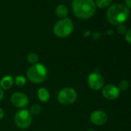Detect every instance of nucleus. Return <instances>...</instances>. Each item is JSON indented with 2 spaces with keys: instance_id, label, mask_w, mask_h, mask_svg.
Here are the masks:
<instances>
[{
  "instance_id": "nucleus-1",
  "label": "nucleus",
  "mask_w": 131,
  "mask_h": 131,
  "mask_svg": "<svg viewBox=\"0 0 131 131\" xmlns=\"http://www.w3.org/2000/svg\"><path fill=\"white\" fill-rule=\"evenodd\" d=\"M129 16L128 8L120 3L114 4L108 9L106 12L107 21L113 26H119L125 23Z\"/></svg>"
},
{
  "instance_id": "nucleus-2",
  "label": "nucleus",
  "mask_w": 131,
  "mask_h": 131,
  "mask_svg": "<svg viewBox=\"0 0 131 131\" xmlns=\"http://www.w3.org/2000/svg\"><path fill=\"white\" fill-rule=\"evenodd\" d=\"M96 7L93 0H73V13L81 19L90 18L96 12Z\"/></svg>"
},
{
  "instance_id": "nucleus-3",
  "label": "nucleus",
  "mask_w": 131,
  "mask_h": 131,
  "mask_svg": "<svg viewBox=\"0 0 131 131\" xmlns=\"http://www.w3.org/2000/svg\"><path fill=\"white\" fill-rule=\"evenodd\" d=\"M48 76V71L46 67L41 63H36L32 65L27 71L28 80L34 83L39 84L43 83Z\"/></svg>"
},
{
  "instance_id": "nucleus-4",
  "label": "nucleus",
  "mask_w": 131,
  "mask_h": 131,
  "mask_svg": "<svg viewBox=\"0 0 131 131\" xmlns=\"http://www.w3.org/2000/svg\"><path fill=\"white\" fill-rule=\"evenodd\" d=\"M74 25L73 21L69 18H64L59 20L53 27L54 34L59 38H66L71 35L73 32Z\"/></svg>"
},
{
  "instance_id": "nucleus-5",
  "label": "nucleus",
  "mask_w": 131,
  "mask_h": 131,
  "mask_svg": "<svg viewBox=\"0 0 131 131\" xmlns=\"http://www.w3.org/2000/svg\"><path fill=\"white\" fill-rule=\"evenodd\" d=\"M77 98V91L72 87H65L62 89L57 95L59 103L63 106H69L73 104Z\"/></svg>"
},
{
  "instance_id": "nucleus-6",
  "label": "nucleus",
  "mask_w": 131,
  "mask_h": 131,
  "mask_svg": "<svg viewBox=\"0 0 131 131\" xmlns=\"http://www.w3.org/2000/svg\"><path fill=\"white\" fill-rule=\"evenodd\" d=\"M14 121L17 127L22 129H27L30 126L32 117L29 110L26 109H22L16 112L14 117Z\"/></svg>"
},
{
  "instance_id": "nucleus-7",
  "label": "nucleus",
  "mask_w": 131,
  "mask_h": 131,
  "mask_svg": "<svg viewBox=\"0 0 131 131\" xmlns=\"http://www.w3.org/2000/svg\"><path fill=\"white\" fill-rule=\"evenodd\" d=\"M10 101L14 106L20 109L25 108L26 106H28L29 102L28 96L22 92L14 93L10 97Z\"/></svg>"
},
{
  "instance_id": "nucleus-8",
  "label": "nucleus",
  "mask_w": 131,
  "mask_h": 131,
  "mask_svg": "<svg viewBox=\"0 0 131 131\" xmlns=\"http://www.w3.org/2000/svg\"><path fill=\"white\" fill-rule=\"evenodd\" d=\"M87 83L89 86L93 90H99L103 87V77L98 73H92L89 75Z\"/></svg>"
},
{
  "instance_id": "nucleus-9",
  "label": "nucleus",
  "mask_w": 131,
  "mask_h": 131,
  "mask_svg": "<svg viewBox=\"0 0 131 131\" xmlns=\"http://www.w3.org/2000/svg\"><path fill=\"white\" fill-rule=\"evenodd\" d=\"M102 94L106 99L110 100H114L119 96L120 91L115 85L108 84L103 87Z\"/></svg>"
},
{
  "instance_id": "nucleus-10",
  "label": "nucleus",
  "mask_w": 131,
  "mask_h": 131,
  "mask_svg": "<svg viewBox=\"0 0 131 131\" xmlns=\"http://www.w3.org/2000/svg\"><path fill=\"white\" fill-rule=\"evenodd\" d=\"M107 119H108V116L103 110H95L92 112V113L90 114V121L96 126L103 125L104 123H106Z\"/></svg>"
},
{
  "instance_id": "nucleus-11",
  "label": "nucleus",
  "mask_w": 131,
  "mask_h": 131,
  "mask_svg": "<svg viewBox=\"0 0 131 131\" xmlns=\"http://www.w3.org/2000/svg\"><path fill=\"white\" fill-rule=\"evenodd\" d=\"M14 83V79L12 76L7 75L2 78L0 80V87L3 90H9L10 89Z\"/></svg>"
},
{
  "instance_id": "nucleus-12",
  "label": "nucleus",
  "mask_w": 131,
  "mask_h": 131,
  "mask_svg": "<svg viewBox=\"0 0 131 131\" xmlns=\"http://www.w3.org/2000/svg\"><path fill=\"white\" fill-rule=\"evenodd\" d=\"M38 98L39 100L42 102V103H46L49 101V97H50V93L49 92V90L45 88V87H41L38 90Z\"/></svg>"
},
{
  "instance_id": "nucleus-13",
  "label": "nucleus",
  "mask_w": 131,
  "mask_h": 131,
  "mask_svg": "<svg viewBox=\"0 0 131 131\" xmlns=\"http://www.w3.org/2000/svg\"><path fill=\"white\" fill-rule=\"evenodd\" d=\"M55 13H56V15L59 18L64 19V18H67V16H68L69 11H68V8L67 7V6H65L63 4H60L56 8Z\"/></svg>"
},
{
  "instance_id": "nucleus-14",
  "label": "nucleus",
  "mask_w": 131,
  "mask_h": 131,
  "mask_svg": "<svg viewBox=\"0 0 131 131\" xmlns=\"http://www.w3.org/2000/svg\"><path fill=\"white\" fill-rule=\"evenodd\" d=\"M112 1L113 0H96L95 4L96 6H98L100 9H105L111 5Z\"/></svg>"
},
{
  "instance_id": "nucleus-15",
  "label": "nucleus",
  "mask_w": 131,
  "mask_h": 131,
  "mask_svg": "<svg viewBox=\"0 0 131 131\" xmlns=\"http://www.w3.org/2000/svg\"><path fill=\"white\" fill-rule=\"evenodd\" d=\"M27 61L32 65L36 64L39 62V56L35 52H30L27 56Z\"/></svg>"
},
{
  "instance_id": "nucleus-16",
  "label": "nucleus",
  "mask_w": 131,
  "mask_h": 131,
  "mask_svg": "<svg viewBox=\"0 0 131 131\" xmlns=\"http://www.w3.org/2000/svg\"><path fill=\"white\" fill-rule=\"evenodd\" d=\"M14 83L18 86H23L26 83V79L23 76H17L14 78Z\"/></svg>"
},
{
  "instance_id": "nucleus-17",
  "label": "nucleus",
  "mask_w": 131,
  "mask_h": 131,
  "mask_svg": "<svg viewBox=\"0 0 131 131\" xmlns=\"http://www.w3.org/2000/svg\"><path fill=\"white\" fill-rule=\"evenodd\" d=\"M42 111V106L39 104H33L30 108V113L33 115H38Z\"/></svg>"
},
{
  "instance_id": "nucleus-18",
  "label": "nucleus",
  "mask_w": 131,
  "mask_h": 131,
  "mask_svg": "<svg viewBox=\"0 0 131 131\" xmlns=\"http://www.w3.org/2000/svg\"><path fill=\"white\" fill-rule=\"evenodd\" d=\"M129 82L126 80H122L121 82H119V86H118V89L119 90V91H125L128 88H129Z\"/></svg>"
},
{
  "instance_id": "nucleus-19",
  "label": "nucleus",
  "mask_w": 131,
  "mask_h": 131,
  "mask_svg": "<svg viewBox=\"0 0 131 131\" xmlns=\"http://www.w3.org/2000/svg\"><path fill=\"white\" fill-rule=\"evenodd\" d=\"M117 32H118L119 34H125L126 32V26H125L124 25H123V24L117 26Z\"/></svg>"
},
{
  "instance_id": "nucleus-20",
  "label": "nucleus",
  "mask_w": 131,
  "mask_h": 131,
  "mask_svg": "<svg viewBox=\"0 0 131 131\" xmlns=\"http://www.w3.org/2000/svg\"><path fill=\"white\" fill-rule=\"evenodd\" d=\"M125 39L128 43L131 44V29H128L126 32V33H125Z\"/></svg>"
},
{
  "instance_id": "nucleus-21",
  "label": "nucleus",
  "mask_w": 131,
  "mask_h": 131,
  "mask_svg": "<svg viewBox=\"0 0 131 131\" xmlns=\"http://www.w3.org/2000/svg\"><path fill=\"white\" fill-rule=\"evenodd\" d=\"M126 6L128 9H131V0H126Z\"/></svg>"
},
{
  "instance_id": "nucleus-22",
  "label": "nucleus",
  "mask_w": 131,
  "mask_h": 131,
  "mask_svg": "<svg viewBox=\"0 0 131 131\" xmlns=\"http://www.w3.org/2000/svg\"><path fill=\"white\" fill-rule=\"evenodd\" d=\"M3 97H4V91L1 87H0V102L3 100Z\"/></svg>"
},
{
  "instance_id": "nucleus-23",
  "label": "nucleus",
  "mask_w": 131,
  "mask_h": 131,
  "mask_svg": "<svg viewBox=\"0 0 131 131\" xmlns=\"http://www.w3.org/2000/svg\"><path fill=\"white\" fill-rule=\"evenodd\" d=\"M4 115H5V113H4V110L0 107V120H1L3 117H4Z\"/></svg>"
},
{
  "instance_id": "nucleus-24",
  "label": "nucleus",
  "mask_w": 131,
  "mask_h": 131,
  "mask_svg": "<svg viewBox=\"0 0 131 131\" xmlns=\"http://www.w3.org/2000/svg\"><path fill=\"white\" fill-rule=\"evenodd\" d=\"M86 131H95V130H93V129H88V130H86Z\"/></svg>"
}]
</instances>
